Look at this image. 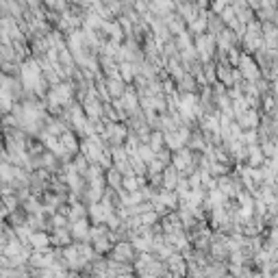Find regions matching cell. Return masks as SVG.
<instances>
[{
    "mask_svg": "<svg viewBox=\"0 0 278 278\" xmlns=\"http://www.w3.org/2000/svg\"><path fill=\"white\" fill-rule=\"evenodd\" d=\"M178 85H181L183 91H194L196 89V81H194V76H191V74H183V78L178 81Z\"/></svg>",
    "mask_w": 278,
    "mask_h": 278,
    "instance_id": "5b68a950",
    "label": "cell"
},
{
    "mask_svg": "<svg viewBox=\"0 0 278 278\" xmlns=\"http://www.w3.org/2000/svg\"><path fill=\"white\" fill-rule=\"evenodd\" d=\"M248 165L250 168H259V165H263V161H265V155H263L261 146H248Z\"/></svg>",
    "mask_w": 278,
    "mask_h": 278,
    "instance_id": "7a4b0ae2",
    "label": "cell"
},
{
    "mask_svg": "<svg viewBox=\"0 0 278 278\" xmlns=\"http://www.w3.org/2000/svg\"><path fill=\"white\" fill-rule=\"evenodd\" d=\"M107 87H109V96H113V98H122L124 94H126V87H124V81H122L120 76L109 78Z\"/></svg>",
    "mask_w": 278,
    "mask_h": 278,
    "instance_id": "277c9868",
    "label": "cell"
},
{
    "mask_svg": "<svg viewBox=\"0 0 278 278\" xmlns=\"http://www.w3.org/2000/svg\"><path fill=\"white\" fill-rule=\"evenodd\" d=\"M31 224H35V220H31L29 226H31ZM37 224H39V228H44V226H42V217H39V215H37Z\"/></svg>",
    "mask_w": 278,
    "mask_h": 278,
    "instance_id": "8992f818",
    "label": "cell"
},
{
    "mask_svg": "<svg viewBox=\"0 0 278 278\" xmlns=\"http://www.w3.org/2000/svg\"><path fill=\"white\" fill-rule=\"evenodd\" d=\"M89 233H91V228H89L87 217H85V220L74 222V224L70 226V235L76 237V239H89Z\"/></svg>",
    "mask_w": 278,
    "mask_h": 278,
    "instance_id": "6da1fadb",
    "label": "cell"
},
{
    "mask_svg": "<svg viewBox=\"0 0 278 278\" xmlns=\"http://www.w3.org/2000/svg\"><path fill=\"white\" fill-rule=\"evenodd\" d=\"M181 183V178H178V170L174 168V165H168L163 172V185H165V189L172 191V189H176V185Z\"/></svg>",
    "mask_w": 278,
    "mask_h": 278,
    "instance_id": "3957f363",
    "label": "cell"
}]
</instances>
